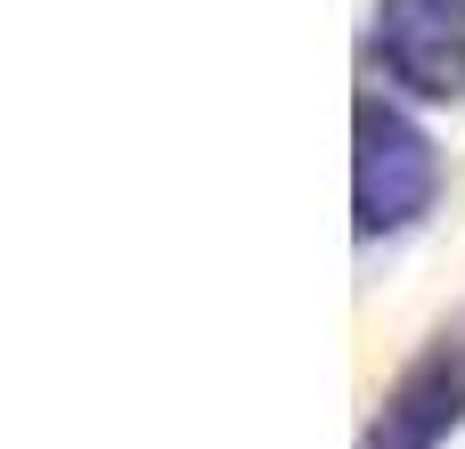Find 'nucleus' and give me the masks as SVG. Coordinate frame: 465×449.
Returning <instances> with one entry per match:
<instances>
[{"instance_id": "obj_3", "label": "nucleus", "mask_w": 465, "mask_h": 449, "mask_svg": "<svg viewBox=\"0 0 465 449\" xmlns=\"http://www.w3.org/2000/svg\"><path fill=\"white\" fill-rule=\"evenodd\" d=\"M458 425H465V344L441 335L417 368H401V384L384 393L360 449H441Z\"/></svg>"}, {"instance_id": "obj_1", "label": "nucleus", "mask_w": 465, "mask_h": 449, "mask_svg": "<svg viewBox=\"0 0 465 449\" xmlns=\"http://www.w3.org/2000/svg\"><path fill=\"white\" fill-rule=\"evenodd\" d=\"M441 188V155L433 139L384 106V98H360L351 106V213H360V237H392L409 229Z\"/></svg>"}, {"instance_id": "obj_2", "label": "nucleus", "mask_w": 465, "mask_h": 449, "mask_svg": "<svg viewBox=\"0 0 465 449\" xmlns=\"http://www.w3.org/2000/svg\"><path fill=\"white\" fill-rule=\"evenodd\" d=\"M376 65L409 98H465V0H376Z\"/></svg>"}]
</instances>
